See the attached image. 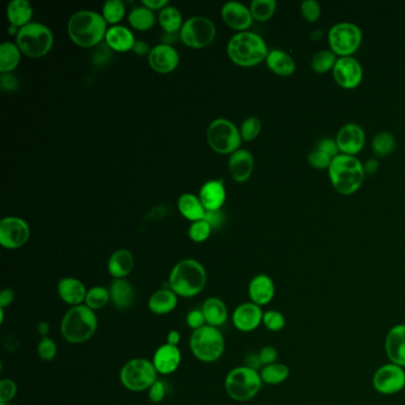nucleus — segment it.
I'll return each instance as SVG.
<instances>
[{
	"instance_id": "1",
	"label": "nucleus",
	"mask_w": 405,
	"mask_h": 405,
	"mask_svg": "<svg viewBox=\"0 0 405 405\" xmlns=\"http://www.w3.org/2000/svg\"><path fill=\"white\" fill-rule=\"evenodd\" d=\"M107 21L103 15L83 10L75 12L68 21V35L76 46L92 48L98 46L107 33Z\"/></svg>"
},
{
	"instance_id": "2",
	"label": "nucleus",
	"mask_w": 405,
	"mask_h": 405,
	"mask_svg": "<svg viewBox=\"0 0 405 405\" xmlns=\"http://www.w3.org/2000/svg\"><path fill=\"white\" fill-rule=\"evenodd\" d=\"M331 184L340 194H354L359 189L365 178L364 164L351 155L339 153L333 158L328 168Z\"/></svg>"
},
{
	"instance_id": "3",
	"label": "nucleus",
	"mask_w": 405,
	"mask_h": 405,
	"mask_svg": "<svg viewBox=\"0 0 405 405\" xmlns=\"http://www.w3.org/2000/svg\"><path fill=\"white\" fill-rule=\"evenodd\" d=\"M207 273L195 259H183L175 265L169 276V289L181 298H194L206 286Z\"/></svg>"
},
{
	"instance_id": "4",
	"label": "nucleus",
	"mask_w": 405,
	"mask_h": 405,
	"mask_svg": "<svg viewBox=\"0 0 405 405\" xmlns=\"http://www.w3.org/2000/svg\"><path fill=\"white\" fill-rule=\"evenodd\" d=\"M227 54L238 66L252 67L266 60L269 50L258 33L241 31L228 42Z\"/></svg>"
},
{
	"instance_id": "5",
	"label": "nucleus",
	"mask_w": 405,
	"mask_h": 405,
	"mask_svg": "<svg viewBox=\"0 0 405 405\" xmlns=\"http://www.w3.org/2000/svg\"><path fill=\"white\" fill-rule=\"evenodd\" d=\"M98 318L96 311L86 304L71 307L61 322V333L64 340L71 343H86L96 334Z\"/></svg>"
},
{
	"instance_id": "6",
	"label": "nucleus",
	"mask_w": 405,
	"mask_h": 405,
	"mask_svg": "<svg viewBox=\"0 0 405 405\" xmlns=\"http://www.w3.org/2000/svg\"><path fill=\"white\" fill-rule=\"evenodd\" d=\"M16 44L26 56L42 58L53 48L54 35L46 25L29 23L21 28L17 33Z\"/></svg>"
},
{
	"instance_id": "7",
	"label": "nucleus",
	"mask_w": 405,
	"mask_h": 405,
	"mask_svg": "<svg viewBox=\"0 0 405 405\" xmlns=\"http://www.w3.org/2000/svg\"><path fill=\"white\" fill-rule=\"evenodd\" d=\"M191 350L196 359L203 363H213L220 359L225 351L223 333L216 327H201L193 331L191 336Z\"/></svg>"
},
{
	"instance_id": "8",
	"label": "nucleus",
	"mask_w": 405,
	"mask_h": 405,
	"mask_svg": "<svg viewBox=\"0 0 405 405\" xmlns=\"http://www.w3.org/2000/svg\"><path fill=\"white\" fill-rule=\"evenodd\" d=\"M261 373L253 368L241 366L228 373L225 379V389L234 401L245 402L255 397L261 389Z\"/></svg>"
},
{
	"instance_id": "9",
	"label": "nucleus",
	"mask_w": 405,
	"mask_h": 405,
	"mask_svg": "<svg viewBox=\"0 0 405 405\" xmlns=\"http://www.w3.org/2000/svg\"><path fill=\"white\" fill-rule=\"evenodd\" d=\"M157 371L153 361L143 358L130 360L120 371V381L126 389L135 393L149 390L157 381Z\"/></svg>"
},
{
	"instance_id": "10",
	"label": "nucleus",
	"mask_w": 405,
	"mask_h": 405,
	"mask_svg": "<svg viewBox=\"0 0 405 405\" xmlns=\"http://www.w3.org/2000/svg\"><path fill=\"white\" fill-rule=\"evenodd\" d=\"M207 141L215 153L232 155L239 150L241 135L232 121L219 118L213 120L207 128Z\"/></svg>"
},
{
	"instance_id": "11",
	"label": "nucleus",
	"mask_w": 405,
	"mask_h": 405,
	"mask_svg": "<svg viewBox=\"0 0 405 405\" xmlns=\"http://www.w3.org/2000/svg\"><path fill=\"white\" fill-rule=\"evenodd\" d=\"M363 41V33L358 25L351 21H340L333 25L328 33L331 51L336 55L350 56L356 53Z\"/></svg>"
},
{
	"instance_id": "12",
	"label": "nucleus",
	"mask_w": 405,
	"mask_h": 405,
	"mask_svg": "<svg viewBox=\"0 0 405 405\" xmlns=\"http://www.w3.org/2000/svg\"><path fill=\"white\" fill-rule=\"evenodd\" d=\"M216 29L213 21L203 16L188 18L180 31L181 41L194 49H203L214 41Z\"/></svg>"
},
{
	"instance_id": "13",
	"label": "nucleus",
	"mask_w": 405,
	"mask_h": 405,
	"mask_svg": "<svg viewBox=\"0 0 405 405\" xmlns=\"http://www.w3.org/2000/svg\"><path fill=\"white\" fill-rule=\"evenodd\" d=\"M373 388L381 395H395L404 389V368L396 364L383 365L377 370L372 379Z\"/></svg>"
},
{
	"instance_id": "14",
	"label": "nucleus",
	"mask_w": 405,
	"mask_h": 405,
	"mask_svg": "<svg viewBox=\"0 0 405 405\" xmlns=\"http://www.w3.org/2000/svg\"><path fill=\"white\" fill-rule=\"evenodd\" d=\"M29 238V225L21 218L8 216L0 221V244L5 248L15 250L21 248Z\"/></svg>"
},
{
	"instance_id": "15",
	"label": "nucleus",
	"mask_w": 405,
	"mask_h": 405,
	"mask_svg": "<svg viewBox=\"0 0 405 405\" xmlns=\"http://www.w3.org/2000/svg\"><path fill=\"white\" fill-rule=\"evenodd\" d=\"M333 76L341 87L353 89L358 87L363 80V67L356 58L343 56L335 63Z\"/></svg>"
},
{
	"instance_id": "16",
	"label": "nucleus",
	"mask_w": 405,
	"mask_h": 405,
	"mask_svg": "<svg viewBox=\"0 0 405 405\" xmlns=\"http://www.w3.org/2000/svg\"><path fill=\"white\" fill-rule=\"evenodd\" d=\"M148 61L153 71L166 74L178 68L180 63V55L174 46L161 43L151 49L148 56Z\"/></svg>"
},
{
	"instance_id": "17",
	"label": "nucleus",
	"mask_w": 405,
	"mask_h": 405,
	"mask_svg": "<svg viewBox=\"0 0 405 405\" xmlns=\"http://www.w3.org/2000/svg\"><path fill=\"white\" fill-rule=\"evenodd\" d=\"M365 139L366 137H365L364 130L354 123L343 125L336 136V143L340 151L351 156H354L361 151V149L364 148Z\"/></svg>"
},
{
	"instance_id": "18",
	"label": "nucleus",
	"mask_w": 405,
	"mask_h": 405,
	"mask_svg": "<svg viewBox=\"0 0 405 405\" xmlns=\"http://www.w3.org/2000/svg\"><path fill=\"white\" fill-rule=\"evenodd\" d=\"M263 311L261 307L255 303H243L236 307L232 315V322L236 329L244 333L253 331L263 322Z\"/></svg>"
},
{
	"instance_id": "19",
	"label": "nucleus",
	"mask_w": 405,
	"mask_h": 405,
	"mask_svg": "<svg viewBox=\"0 0 405 405\" xmlns=\"http://www.w3.org/2000/svg\"><path fill=\"white\" fill-rule=\"evenodd\" d=\"M221 16L226 24L236 30V31H246L252 25L253 17L250 8L239 1H228L223 5L221 10Z\"/></svg>"
},
{
	"instance_id": "20",
	"label": "nucleus",
	"mask_w": 405,
	"mask_h": 405,
	"mask_svg": "<svg viewBox=\"0 0 405 405\" xmlns=\"http://www.w3.org/2000/svg\"><path fill=\"white\" fill-rule=\"evenodd\" d=\"M181 360H182V356L178 346L166 343L156 350L153 354V363L158 373L171 374L178 370L181 364Z\"/></svg>"
},
{
	"instance_id": "21",
	"label": "nucleus",
	"mask_w": 405,
	"mask_h": 405,
	"mask_svg": "<svg viewBox=\"0 0 405 405\" xmlns=\"http://www.w3.org/2000/svg\"><path fill=\"white\" fill-rule=\"evenodd\" d=\"M255 166V160L252 153L248 150L239 149L234 151L230 156L228 168L234 181L238 183H244L251 178Z\"/></svg>"
},
{
	"instance_id": "22",
	"label": "nucleus",
	"mask_w": 405,
	"mask_h": 405,
	"mask_svg": "<svg viewBox=\"0 0 405 405\" xmlns=\"http://www.w3.org/2000/svg\"><path fill=\"white\" fill-rule=\"evenodd\" d=\"M385 351L393 364L405 368V325L390 329L385 340Z\"/></svg>"
},
{
	"instance_id": "23",
	"label": "nucleus",
	"mask_w": 405,
	"mask_h": 405,
	"mask_svg": "<svg viewBox=\"0 0 405 405\" xmlns=\"http://www.w3.org/2000/svg\"><path fill=\"white\" fill-rule=\"evenodd\" d=\"M275 284L268 275L261 273L252 278L248 284V296L257 306H266L275 298Z\"/></svg>"
},
{
	"instance_id": "24",
	"label": "nucleus",
	"mask_w": 405,
	"mask_h": 405,
	"mask_svg": "<svg viewBox=\"0 0 405 405\" xmlns=\"http://www.w3.org/2000/svg\"><path fill=\"white\" fill-rule=\"evenodd\" d=\"M58 291L63 302L76 307L86 301L88 290L78 278L64 277L58 282Z\"/></svg>"
},
{
	"instance_id": "25",
	"label": "nucleus",
	"mask_w": 405,
	"mask_h": 405,
	"mask_svg": "<svg viewBox=\"0 0 405 405\" xmlns=\"http://www.w3.org/2000/svg\"><path fill=\"white\" fill-rule=\"evenodd\" d=\"M199 199L206 211H218L226 200L223 180L207 181L200 189Z\"/></svg>"
},
{
	"instance_id": "26",
	"label": "nucleus",
	"mask_w": 405,
	"mask_h": 405,
	"mask_svg": "<svg viewBox=\"0 0 405 405\" xmlns=\"http://www.w3.org/2000/svg\"><path fill=\"white\" fill-rule=\"evenodd\" d=\"M105 42L112 50L118 53H126L133 49L136 40L132 31L126 26L113 25L107 30Z\"/></svg>"
},
{
	"instance_id": "27",
	"label": "nucleus",
	"mask_w": 405,
	"mask_h": 405,
	"mask_svg": "<svg viewBox=\"0 0 405 405\" xmlns=\"http://www.w3.org/2000/svg\"><path fill=\"white\" fill-rule=\"evenodd\" d=\"M135 266V258L132 253L125 248L117 250L108 259V273L114 279H125Z\"/></svg>"
},
{
	"instance_id": "28",
	"label": "nucleus",
	"mask_w": 405,
	"mask_h": 405,
	"mask_svg": "<svg viewBox=\"0 0 405 405\" xmlns=\"http://www.w3.org/2000/svg\"><path fill=\"white\" fill-rule=\"evenodd\" d=\"M265 61H266L270 71H273L275 74L279 75V76H290V75L294 74V71H296V63H295L294 58L281 49H273L269 51Z\"/></svg>"
},
{
	"instance_id": "29",
	"label": "nucleus",
	"mask_w": 405,
	"mask_h": 405,
	"mask_svg": "<svg viewBox=\"0 0 405 405\" xmlns=\"http://www.w3.org/2000/svg\"><path fill=\"white\" fill-rule=\"evenodd\" d=\"M203 316L208 326H223L227 321L228 310L223 300L219 298H207L203 306Z\"/></svg>"
},
{
	"instance_id": "30",
	"label": "nucleus",
	"mask_w": 405,
	"mask_h": 405,
	"mask_svg": "<svg viewBox=\"0 0 405 405\" xmlns=\"http://www.w3.org/2000/svg\"><path fill=\"white\" fill-rule=\"evenodd\" d=\"M178 306V295L171 289L157 290L151 295L148 302L150 311L153 314L166 315L171 313Z\"/></svg>"
},
{
	"instance_id": "31",
	"label": "nucleus",
	"mask_w": 405,
	"mask_h": 405,
	"mask_svg": "<svg viewBox=\"0 0 405 405\" xmlns=\"http://www.w3.org/2000/svg\"><path fill=\"white\" fill-rule=\"evenodd\" d=\"M33 6L28 0H12L6 8V17L10 24L16 28H23L31 23L33 18Z\"/></svg>"
},
{
	"instance_id": "32",
	"label": "nucleus",
	"mask_w": 405,
	"mask_h": 405,
	"mask_svg": "<svg viewBox=\"0 0 405 405\" xmlns=\"http://www.w3.org/2000/svg\"><path fill=\"white\" fill-rule=\"evenodd\" d=\"M111 301L119 309H128L135 301L133 286L125 279H114L110 288Z\"/></svg>"
},
{
	"instance_id": "33",
	"label": "nucleus",
	"mask_w": 405,
	"mask_h": 405,
	"mask_svg": "<svg viewBox=\"0 0 405 405\" xmlns=\"http://www.w3.org/2000/svg\"><path fill=\"white\" fill-rule=\"evenodd\" d=\"M178 211L193 223L203 220L206 209L198 196L193 194H183L180 196L178 201Z\"/></svg>"
},
{
	"instance_id": "34",
	"label": "nucleus",
	"mask_w": 405,
	"mask_h": 405,
	"mask_svg": "<svg viewBox=\"0 0 405 405\" xmlns=\"http://www.w3.org/2000/svg\"><path fill=\"white\" fill-rule=\"evenodd\" d=\"M21 49L11 42H5L0 46V71L1 74L15 71L21 62Z\"/></svg>"
},
{
	"instance_id": "35",
	"label": "nucleus",
	"mask_w": 405,
	"mask_h": 405,
	"mask_svg": "<svg viewBox=\"0 0 405 405\" xmlns=\"http://www.w3.org/2000/svg\"><path fill=\"white\" fill-rule=\"evenodd\" d=\"M158 21L164 31L169 33H180L184 23L182 13L174 6H166L163 8L158 16Z\"/></svg>"
},
{
	"instance_id": "36",
	"label": "nucleus",
	"mask_w": 405,
	"mask_h": 405,
	"mask_svg": "<svg viewBox=\"0 0 405 405\" xmlns=\"http://www.w3.org/2000/svg\"><path fill=\"white\" fill-rule=\"evenodd\" d=\"M128 21L135 29L146 31L151 29L155 24V15L150 8L139 6L131 10V12L128 15Z\"/></svg>"
},
{
	"instance_id": "37",
	"label": "nucleus",
	"mask_w": 405,
	"mask_h": 405,
	"mask_svg": "<svg viewBox=\"0 0 405 405\" xmlns=\"http://www.w3.org/2000/svg\"><path fill=\"white\" fill-rule=\"evenodd\" d=\"M261 377L263 383H266V384H281L289 377V368L286 365L278 364V363L266 365L261 368Z\"/></svg>"
},
{
	"instance_id": "38",
	"label": "nucleus",
	"mask_w": 405,
	"mask_h": 405,
	"mask_svg": "<svg viewBox=\"0 0 405 405\" xmlns=\"http://www.w3.org/2000/svg\"><path fill=\"white\" fill-rule=\"evenodd\" d=\"M277 8L276 0H253L250 6L253 19L259 21H269Z\"/></svg>"
},
{
	"instance_id": "39",
	"label": "nucleus",
	"mask_w": 405,
	"mask_h": 405,
	"mask_svg": "<svg viewBox=\"0 0 405 405\" xmlns=\"http://www.w3.org/2000/svg\"><path fill=\"white\" fill-rule=\"evenodd\" d=\"M396 146V141L393 133L388 132V131H381V132L377 133L372 141L373 153H376L378 157H385L390 153H393V150Z\"/></svg>"
},
{
	"instance_id": "40",
	"label": "nucleus",
	"mask_w": 405,
	"mask_h": 405,
	"mask_svg": "<svg viewBox=\"0 0 405 405\" xmlns=\"http://www.w3.org/2000/svg\"><path fill=\"white\" fill-rule=\"evenodd\" d=\"M336 61H338L336 54L331 50H320L311 58V68L316 73H326L331 69L333 71Z\"/></svg>"
},
{
	"instance_id": "41",
	"label": "nucleus",
	"mask_w": 405,
	"mask_h": 405,
	"mask_svg": "<svg viewBox=\"0 0 405 405\" xmlns=\"http://www.w3.org/2000/svg\"><path fill=\"white\" fill-rule=\"evenodd\" d=\"M110 301H111L110 290L101 286H96L88 290L85 302L88 308L96 311L103 308Z\"/></svg>"
},
{
	"instance_id": "42",
	"label": "nucleus",
	"mask_w": 405,
	"mask_h": 405,
	"mask_svg": "<svg viewBox=\"0 0 405 405\" xmlns=\"http://www.w3.org/2000/svg\"><path fill=\"white\" fill-rule=\"evenodd\" d=\"M126 8L121 0H108L103 6V17L110 24L116 25L124 18Z\"/></svg>"
},
{
	"instance_id": "43",
	"label": "nucleus",
	"mask_w": 405,
	"mask_h": 405,
	"mask_svg": "<svg viewBox=\"0 0 405 405\" xmlns=\"http://www.w3.org/2000/svg\"><path fill=\"white\" fill-rule=\"evenodd\" d=\"M261 120L256 117H250L240 126V135L244 141H253L261 133Z\"/></svg>"
},
{
	"instance_id": "44",
	"label": "nucleus",
	"mask_w": 405,
	"mask_h": 405,
	"mask_svg": "<svg viewBox=\"0 0 405 405\" xmlns=\"http://www.w3.org/2000/svg\"><path fill=\"white\" fill-rule=\"evenodd\" d=\"M212 231L213 230L209 226V223H206L205 220H199V221L191 223L188 234L194 243H203L209 238Z\"/></svg>"
},
{
	"instance_id": "45",
	"label": "nucleus",
	"mask_w": 405,
	"mask_h": 405,
	"mask_svg": "<svg viewBox=\"0 0 405 405\" xmlns=\"http://www.w3.org/2000/svg\"><path fill=\"white\" fill-rule=\"evenodd\" d=\"M264 326L271 331H279L286 327V318L277 310H269L263 316Z\"/></svg>"
},
{
	"instance_id": "46",
	"label": "nucleus",
	"mask_w": 405,
	"mask_h": 405,
	"mask_svg": "<svg viewBox=\"0 0 405 405\" xmlns=\"http://www.w3.org/2000/svg\"><path fill=\"white\" fill-rule=\"evenodd\" d=\"M37 352L41 359L50 361L55 359V356L58 354V346L54 343V340L43 338L41 343H38Z\"/></svg>"
},
{
	"instance_id": "47",
	"label": "nucleus",
	"mask_w": 405,
	"mask_h": 405,
	"mask_svg": "<svg viewBox=\"0 0 405 405\" xmlns=\"http://www.w3.org/2000/svg\"><path fill=\"white\" fill-rule=\"evenodd\" d=\"M301 12L308 21H316L321 16V6L316 0H304L301 4Z\"/></svg>"
},
{
	"instance_id": "48",
	"label": "nucleus",
	"mask_w": 405,
	"mask_h": 405,
	"mask_svg": "<svg viewBox=\"0 0 405 405\" xmlns=\"http://www.w3.org/2000/svg\"><path fill=\"white\" fill-rule=\"evenodd\" d=\"M331 161H333V158L329 157L328 155L322 153V151H320V150L316 149V148L308 155V162H309V164H311L314 168H318V169H326V168H329Z\"/></svg>"
},
{
	"instance_id": "49",
	"label": "nucleus",
	"mask_w": 405,
	"mask_h": 405,
	"mask_svg": "<svg viewBox=\"0 0 405 405\" xmlns=\"http://www.w3.org/2000/svg\"><path fill=\"white\" fill-rule=\"evenodd\" d=\"M17 384L11 379L0 381V403H8L16 397Z\"/></svg>"
},
{
	"instance_id": "50",
	"label": "nucleus",
	"mask_w": 405,
	"mask_h": 405,
	"mask_svg": "<svg viewBox=\"0 0 405 405\" xmlns=\"http://www.w3.org/2000/svg\"><path fill=\"white\" fill-rule=\"evenodd\" d=\"M316 149L322 151V153H326L331 158L336 157L340 151L336 139H331V138H323V139H321L316 145Z\"/></svg>"
},
{
	"instance_id": "51",
	"label": "nucleus",
	"mask_w": 405,
	"mask_h": 405,
	"mask_svg": "<svg viewBox=\"0 0 405 405\" xmlns=\"http://www.w3.org/2000/svg\"><path fill=\"white\" fill-rule=\"evenodd\" d=\"M187 326L191 328L193 331H196L199 329L201 327L206 326V318L203 316V310L194 309L189 311L187 314L186 318Z\"/></svg>"
},
{
	"instance_id": "52",
	"label": "nucleus",
	"mask_w": 405,
	"mask_h": 405,
	"mask_svg": "<svg viewBox=\"0 0 405 405\" xmlns=\"http://www.w3.org/2000/svg\"><path fill=\"white\" fill-rule=\"evenodd\" d=\"M166 395V383L162 381H156L153 383V386L149 389L150 401L153 403H160L163 401Z\"/></svg>"
},
{
	"instance_id": "53",
	"label": "nucleus",
	"mask_w": 405,
	"mask_h": 405,
	"mask_svg": "<svg viewBox=\"0 0 405 405\" xmlns=\"http://www.w3.org/2000/svg\"><path fill=\"white\" fill-rule=\"evenodd\" d=\"M225 214L221 209H218V211H206V214H205V218L203 220L206 223H209L212 230H218V228L223 226V223H225Z\"/></svg>"
},
{
	"instance_id": "54",
	"label": "nucleus",
	"mask_w": 405,
	"mask_h": 405,
	"mask_svg": "<svg viewBox=\"0 0 405 405\" xmlns=\"http://www.w3.org/2000/svg\"><path fill=\"white\" fill-rule=\"evenodd\" d=\"M277 350L273 346H265L259 352V358H261V364L264 365V366L275 364L276 360H277Z\"/></svg>"
},
{
	"instance_id": "55",
	"label": "nucleus",
	"mask_w": 405,
	"mask_h": 405,
	"mask_svg": "<svg viewBox=\"0 0 405 405\" xmlns=\"http://www.w3.org/2000/svg\"><path fill=\"white\" fill-rule=\"evenodd\" d=\"M0 85H1L3 91L11 93L18 88V80L11 73H6V74H1L0 76Z\"/></svg>"
},
{
	"instance_id": "56",
	"label": "nucleus",
	"mask_w": 405,
	"mask_h": 405,
	"mask_svg": "<svg viewBox=\"0 0 405 405\" xmlns=\"http://www.w3.org/2000/svg\"><path fill=\"white\" fill-rule=\"evenodd\" d=\"M261 360L259 358V353H248L245 358V366L246 368H253L258 371L261 368Z\"/></svg>"
},
{
	"instance_id": "57",
	"label": "nucleus",
	"mask_w": 405,
	"mask_h": 405,
	"mask_svg": "<svg viewBox=\"0 0 405 405\" xmlns=\"http://www.w3.org/2000/svg\"><path fill=\"white\" fill-rule=\"evenodd\" d=\"M15 300V293L11 289H4L0 294V308L4 309L5 307L10 306Z\"/></svg>"
},
{
	"instance_id": "58",
	"label": "nucleus",
	"mask_w": 405,
	"mask_h": 405,
	"mask_svg": "<svg viewBox=\"0 0 405 405\" xmlns=\"http://www.w3.org/2000/svg\"><path fill=\"white\" fill-rule=\"evenodd\" d=\"M141 4L145 8H150L151 11L153 10H160V8H166L168 6V0H143Z\"/></svg>"
},
{
	"instance_id": "59",
	"label": "nucleus",
	"mask_w": 405,
	"mask_h": 405,
	"mask_svg": "<svg viewBox=\"0 0 405 405\" xmlns=\"http://www.w3.org/2000/svg\"><path fill=\"white\" fill-rule=\"evenodd\" d=\"M133 51L136 53L137 55H146L149 56L150 51H151V48H150L149 44L146 42L143 41H136L135 46H133Z\"/></svg>"
},
{
	"instance_id": "60",
	"label": "nucleus",
	"mask_w": 405,
	"mask_h": 405,
	"mask_svg": "<svg viewBox=\"0 0 405 405\" xmlns=\"http://www.w3.org/2000/svg\"><path fill=\"white\" fill-rule=\"evenodd\" d=\"M379 169V163L374 158H371L368 160L364 164L365 174L373 175L376 174L377 171Z\"/></svg>"
},
{
	"instance_id": "61",
	"label": "nucleus",
	"mask_w": 405,
	"mask_h": 405,
	"mask_svg": "<svg viewBox=\"0 0 405 405\" xmlns=\"http://www.w3.org/2000/svg\"><path fill=\"white\" fill-rule=\"evenodd\" d=\"M3 345H4V347L8 350V351H15L16 348H18L19 346V343H18V340L12 336V335H8L5 338L4 341H3Z\"/></svg>"
},
{
	"instance_id": "62",
	"label": "nucleus",
	"mask_w": 405,
	"mask_h": 405,
	"mask_svg": "<svg viewBox=\"0 0 405 405\" xmlns=\"http://www.w3.org/2000/svg\"><path fill=\"white\" fill-rule=\"evenodd\" d=\"M181 341V335L178 331H171L168 333V336H166V343L169 345H173V346H178V343Z\"/></svg>"
},
{
	"instance_id": "63",
	"label": "nucleus",
	"mask_w": 405,
	"mask_h": 405,
	"mask_svg": "<svg viewBox=\"0 0 405 405\" xmlns=\"http://www.w3.org/2000/svg\"><path fill=\"white\" fill-rule=\"evenodd\" d=\"M178 36L180 37V33H166V35L163 36V42H162V43H163V44H166V46H173V44H174L175 42L178 41V38H176Z\"/></svg>"
},
{
	"instance_id": "64",
	"label": "nucleus",
	"mask_w": 405,
	"mask_h": 405,
	"mask_svg": "<svg viewBox=\"0 0 405 405\" xmlns=\"http://www.w3.org/2000/svg\"><path fill=\"white\" fill-rule=\"evenodd\" d=\"M37 331L43 338H46V335L49 334L50 331L49 323L46 322V321H41V322L38 323Z\"/></svg>"
}]
</instances>
